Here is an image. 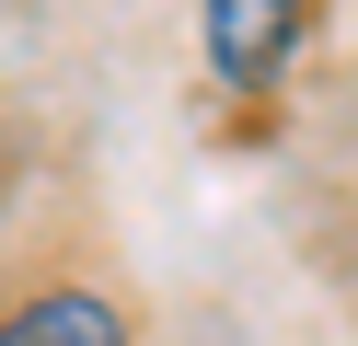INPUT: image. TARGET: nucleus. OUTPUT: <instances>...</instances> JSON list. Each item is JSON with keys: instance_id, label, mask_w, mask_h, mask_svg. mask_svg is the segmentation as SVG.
Here are the masks:
<instances>
[{"instance_id": "1", "label": "nucleus", "mask_w": 358, "mask_h": 346, "mask_svg": "<svg viewBox=\"0 0 358 346\" xmlns=\"http://www.w3.org/2000/svg\"><path fill=\"white\" fill-rule=\"evenodd\" d=\"M196 46H208V69L231 92H266L301 58V12H289V0H208V12H196Z\"/></svg>"}, {"instance_id": "2", "label": "nucleus", "mask_w": 358, "mask_h": 346, "mask_svg": "<svg viewBox=\"0 0 358 346\" xmlns=\"http://www.w3.org/2000/svg\"><path fill=\"white\" fill-rule=\"evenodd\" d=\"M0 346H127V312L93 289V277H47L0 312Z\"/></svg>"}]
</instances>
